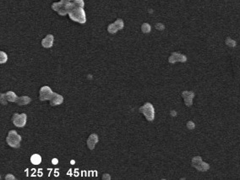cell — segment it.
Instances as JSON below:
<instances>
[{
    "mask_svg": "<svg viewBox=\"0 0 240 180\" xmlns=\"http://www.w3.org/2000/svg\"><path fill=\"white\" fill-rule=\"evenodd\" d=\"M68 15H69L70 18L75 22L84 24L86 21V13H85L83 8H75L73 10H71Z\"/></svg>",
    "mask_w": 240,
    "mask_h": 180,
    "instance_id": "obj_1",
    "label": "cell"
},
{
    "mask_svg": "<svg viewBox=\"0 0 240 180\" xmlns=\"http://www.w3.org/2000/svg\"><path fill=\"white\" fill-rule=\"evenodd\" d=\"M6 141L9 145H10L13 148H19L20 145L21 141V136L15 130H10L9 132L8 137L6 139Z\"/></svg>",
    "mask_w": 240,
    "mask_h": 180,
    "instance_id": "obj_2",
    "label": "cell"
},
{
    "mask_svg": "<svg viewBox=\"0 0 240 180\" xmlns=\"http://www.w3.org/2000/svg\"><path fill=\"white\" fill-rule=\"evenodd\" d=\"M140 112L144 114L148 121L151 122L155 118V109L151 103L146 102L140 108Z\"/></svg>",
    "mask_w": 240,
    "mask_h": 180,
    "instance_id": "obj_3",
    "label": "cell"
},
{
    "mask_svg": "<svg viewBox=\"0 0 240 180\" xmlns=\"http://www.w3.org/2000/svg\"><path fill=\"white\" fill-rule=\"evenodd\" d=\"M191 163H192V166L195 168H196L198 171H201V172H206V171H208L210 169L209 164L203 162L200 156L193 157Z\"/></svg>",
    "mask_w": 240,
    "mask_h": 180,
    "instance_id": "obj_4",
    "label": "cell"
},
{
    "mask_svg": "<svg viewBox=\"0 0 240 180\" xmlns=\"http://www.w3.org/2000/svg\"><path fill=\"white\" fill-rule=\"evenodd\" d=\"M54 92H53V90H51V88L49 86H42L40 91H39V98L41 102L43 101H47V100H51L52 97L53 96Z\"/></svg>",
    "mask_w": 240,
    "mask_h": 180,
    "instance_id": "obj_5",
    "label": "cell"
},
{
    "mask_svg": "<svg viewBox=\"0 0 240 180\" xmlns=\"http://www.w3.org/2000/svg\"><path fill=\"white\" fill-rule=\"evenodd\" d=\"M26 114L25 113H21V114H18V113H15L13 115L12 118V121L13 124L16 127L19 128H22L26 124Z\"/></svg>",
    "mask_w": 240,
    "mask_h": 180,
    "instance_id": "obj_6",
    "label": "cell"
},
{
    "mask_svg": "<svg viewBox=\"0 0 240 180\" xmlns=\"http://www.w3.org/2000/svg\"><path fill=\"white\" fill-rule=\"evenodd\" d=\"M124 21H123L121 19H118L114 23H112V24L108 25V31L109 33L114 34V33H116L118 31L123 29V28H124Z\"/></svg>",
    "mask_w": 240,
    "mask_h": 180,
    "instance_id": "obj_7",
    "label": "cell"
},
{
    "mask_svg": "<svg viewBox=\"0 0 240 180\" xmlns=\"http://www.w3.org/2000/svg\"><path fill=\"white\" fill-rule=\"evenodd\" d=\"M187 61V57L182 54L179 53H172L171 56L168 58V62L170 64H174L176 62H181V63H185Z\"/></svg>",
    "mask_w": 240,
    "mask_h": 180,
    "instance_id": "obj_8",
    "label": "cell"
},
{
    "mask_svg": "<svg viewBox=\"0 0 240 180\" xmlns=\"http://www.w3.org/2000/svg\"><path fill=\"white\" fill-rule=\"evenodd\" d=\"M182 97L184 98L185 105L187 107H190L193 104V99L195 97V93L193 91L185 90L182 92Z\"/></svg>",
    "mask_w": 240,
    "mask_h": 180,
    "instance_id": "obj_9",
    "label": "cell"
},
{
    "mask_svg": "<svg viewBox=\"0 0 240 180\" xmlns=\"http://www.w3.org/2000/svg\"><path fill=\"white\" fill-rule=\"evenodd\" d=\"M53 44V35H47L41 41V45L45 48H52Z\"/></svg>",
    "mask_w": 240,
    "mask_h": 180,
    "instance_id": "obj_10",
    "label": "cell"
},
{
    "mask_svg": "<svg viewBox=\"0 0 240 180\" xmlns=\"http://www.w3.org/2000/svg\"><path fill=\"white\" fill-rule=\"evenodd\" d=\"M64 102V98L61 95L57 94V93H54L53 96L52 97V99L50 100V104L52 106H57L62 104Z\"/></svg>",
    "mask_w": 240,
    "mask_h": 180,
    "instance_id": "obj_11",
    "label": "cell"
},
{
    "mask_svg": "<svg viewBox=\"0 0 240 180\" xmlns=\"http://www.w3.org/2000/svg\"><path fill=\"white\" fill-rule=\"evenodd\" d=\"M98 142V136L96 134H92L87 140V146L90 150H93L96 144Z\"/></svg>",
    "mask_w": 240,
    "mask_h": 180,
    "instance_id": "obj_12",
    "label": "cell"
},
{
    "mask_svg": "<svg viewBox=\"0 0 240 180\" xmlns=\"http://www.w3.org/2000/svg\"><path fill=\"white\" fill-rule=\"evenodd\" d=\"M31 98L29 96H20V97H18L16 102L18 103L19 105H27L31 102Z\"/></svg>",
    "mask_w": 240,
    "mask_h": 180,
    "instance_id": "obj_13",
    "label": "cell"
},
{
    "mask_svg": "<svg viewBox=\"0 0 240 180\" xmlns=\"http://www.w3.org/2000/svg\"><path fill=\"white\" fill-rule=\"evenodd\" d=\"M6 97H7V100L9 102H15L18 99L17 96L13 91H8L6 93Z\"/></svg>",
    "mask_w": 240,
    "mask_h": 180,
    "instance_id": "obj_14",
    "label": "cell"
},
{
    "mask_svg": "<svg viewBox=\"0 0 240 180\" xmlns=\"http://www.w3.org/2000/svg\"><path fill=\"white\" fill-rule=\"evenodd\" d=\"M31 162L34 165H39L41 162V157L38 154H34L31 157Z\"/></svg>",
    "mask_w": 240,
    "mask_h": 180,
    "instance_id": "obj_15",
    "label": "cell"
},
{
    "mask_svg": "<svg viewBox=\"0 0 240 180\" xmlns=\"http://www.w3.org/2000/svg\"><path fill=\"white\" fill-rule=\"evenodd\" d=\"M225 43H226L227 46H228V47H230V48H235L236 45H237L236 41H234L233 39H232V38H230V37H227V38H226Z\"/></svg>",
    "mask_w": 240,
    "mask_h": 180,
    "instance_id": "obj_16",
    "label": "cell"
},
{
    "mask_svg": "<svg viewBox=\"0 0 240 180\" xmlns=\"http://www.w3.org/2000/svg\"><path fill=\"white\" fill-rule=\"evenodd\" d=\"M64 3H63L61 1H60V2H57V3H53L52 4V9H53V10L57 11V12H58V11L64 7Z\"/></svg>",
    "mask_w": 240,
    "mask_h": 180,
    "instance_id": "obj_17",
    "label": "cell"
},
{
    "mask_svg": "<svg viewBox=\"0 0 240 180\" xmlns=\"http://www.w3.org/2000/svg\"><path fill=\"white\" fill-rule=\"evenodd\" d=\"M150 30H151V27H150V25L148 23H144L141 25V31H142L143 33L147 34V33H149L150 31Z\"/></svg>",
    "mask_w": 240,
    "mask_h": 180,
    "instance_id": "obj_18",
    "label": "cell"
},
{
    "mask_svg": "<svg viewBox=\"0 0 240 180\" xmlns=\"http://www.w3.org/2000/svg\"><path fill=\"white\" fill-rule=\"evenodd\" d=\"M7 59H8V56H7V54H5L4 52H0V63L1 64H4V63H6V61H7Z\"/></svg>",
    "mask_w": 240,
    "mask_h": 180,
    "instance_id": "obj_19",
    "label": "cell"
},
{
    "mask_svg": "<svg viewBox=\"0 0 240 180\" xmlns=\"http://www.w3.org/2000/svg\"><path fill=\"white\" fill-rule=\"evenodd\" d=\"M73 3L75 4V6H76L77 8H83L84 5H85L83 0H74Z\"/></svg>",
    "mask_w": 240,
    "mask_h": 180,
    "instance_id": "obj_20",
    "label": "cell"
},
{
    "mask_svg": "<svg viewBox=\"0 0 240 180\" xmlns=\"http://www.w3.org/2000/svg\"><path fill=\"white\" fill-rule=\"evenodd\" d=\"M195 123H194V122H192V121H189V122L187 123V128H188L189 129H194V128H195Z\"/></svg>",
    "mask_w": 240,
    "mask_h": 180,
    "instance_id": "obj_21",
    "label": "cell"
},
{
    "mask_svg": "<svg viewBox=\"0 0 240 180\" xmlns=\"http://www.w3.org/2000/svg\"><path fill=\"white\" fill-rule=\"evenodd\" d=\"M6 101H8L7 97H6V94H1V103L5 105L6 104Z\"/></svg>",
    "mask_w": 240,
    "mask_h": 180,
    "instance_id": "obj_22",
    "label": "cell"
},
{
    "mask_svg": "<svg viewBox=\"0 0 240 180\" xmlns=\"http://www.w3.org/2000/svg\"><path fill=\"white\" fill-rule=\"evenodd\" d=\"M156 30L162 31V30H164L165 26H164V25L162 24V23H157V24L156 25Z\"/></svg>",
    "mask_w": 240,
    "mask_h": 180,
    "instance_id": "obj_23",
    "label": "cell"
},
{
    "mask_svg": "<svg viewBox=\"0 0 240 180\" xmlns=\"http://www.w3.org/2000/svg\"><path fill=\"white\" fill-rule=\"evenodd\" d=\"M15 178L12 175V174H7L6 177H5V179H15Z\"/></svg>",
    "mask_w": 240,
    "mask_h": 180,
    "instance_id": "obj_24",
    "label": "cell"
},
{
    "mask_svg": "<svg viewBox=\"0 0 240 180\" xmlns=\"http://www.w3.org/2000/svg\"><path fill=\"white\" fill-rule=\"evenodd\" d=\"M102 179H111V177H110L108 174H107V173H106V174H104V175H103Z\"/></svg>",
    "mask_w": 240,
    "mask_h": 180,
    "instance_id": "obj_25",
    "label": "cell"
},
{
    "mask_svg": "<svg viewBox=\"0 0 240 180\" xmlns=\"http://www.w3.org/2000/svg\"><path fill=\"white\" fill-rule=\"evenodd\" d=\"M71 1H72V0H61V2H62L63 3H64V4L70 3H71Z\"/></svg>",
    "mask_w": 240,
    "mask_h": 180,
    "instance_id": "obj_26",
    "label": "cell"
},
{
    "mask_svg": "<svg viewBox=\"0 0 240 180\" xmlns=\"http://www.w3.org/2000/svg\"><path fill=\"white\" fill-rule=\"evenodd\" d=\"M52 162H53V164H54V165H56V164H57L58 163V161H57V159H53V161H52Z\"/></svg>",
    "mask_w": 240,
    "mask_h": 180,
    "instance_id": "obj_27",
    "label": "cell"
},
{
    "mask_svg": "<svg viewBox=\"0 0 240 180\" xmlns=\"http://www.w3.org/2000/svg\"><path fill=\"white\" fill-rule=\"evenodd\" d=\"M171 113L172 114V116H176V112H173V111H172V112Z\"/></svg>",
    "mask_w": 240,
    "mask_h": 180,
    "instance_id": "obj_28",
    "label": "cell"
}]
</instances>
